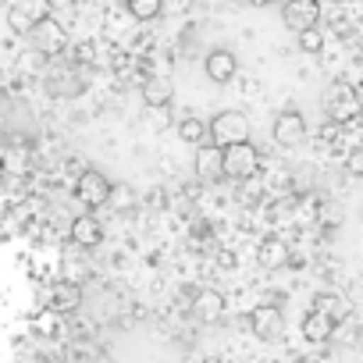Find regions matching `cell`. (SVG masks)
Returning a JSON list of instances; mask_svg holds the SVG:
<instances>
[{"mask_svg":"<svg viewBox=\"0 0 363 363\" xmlns=\"http://www.w3.org/2000/svg\"><path fill=\"white\" fill-rule=\"evenodd\" d=\"M15 4L33 18V22H43V18H54L50 11H54V4H50V0H15Z\"/></svg>","mask_w":363,"mask_h":363,"instance_id":"ffe728a7","label":"cell"},{"mask_svg":"<svg viewBox=\"0 0 363 363\" xmlns=\"http://www.w3.org/2000/svg\"><path fill=\"white\" fill-rule=\"evenodd\" d=\"M296 43H299L303 54H320V50H324V36H320V29H306V33H299Z\"/></svg>","mask_w":363,"mask_h":363,"instance_id":"7402d4cb","label":"cell"},{"mask_svg":"<svg viewBox=\"0 0 363 363\" xmlns=\"http://www.w3.org/2000/svg\"><path fill=\"white\" fill-rule=\"evenodd\" d=\"M203 72H207V79H211V82L225 86V82H232V79H235V72H239V61H235V54H232V50L218 47V50H211V54H207V61H203Z\"/></svg>","mask_w":363,"mask_h":363,"instance_id":"9c48e42d","label":"cell"},{"mask_svg":"<svg viewBox=\"0 0 363 363\" xmlns=\"http://www.w3.org/2000/svg\"><path fill=\"white\" fill-rule=\"evenodd\" d=\"M79 61H93V43H82L79 47Z\"/></svg>","mask_w":363,"mask_h":363,"instance_id":"4316f807","label":"cell"},{"mask_svg":"<svg viewBox=\"0 0 363 363\" xmlns=\"http://www.w3.org/2000/svg\"><path fill=\"white\" fill-rule=\"evenodd\" d=\"M125 8L135 22H153L164 8V0H125Z\"/></svg>","mask_w":363,"mask_h":363,"instance_id":"d6986e66","label":"cell"},{"mask_svg":"<svg viewBox=\"0 0 363 363\" xmlns=\"http://www.w3.org/2000/svg\"><path fill=\"white\" fill-rule=\"evenodd\" d=\"M207 363H221V359H207Z\"/></svg>","mask_w":363,"mask_h":363,"instance_id":"f1b7e54d","label":"cell"},{"mask_svg":"<svg viewBox=\"0 0 363 363\" xmlns=\"http://www.w3.org/2000/svg\"><path fill=\"white\" fill-rule=\"evenodd\" d=\"M207 128H211V143L221 150H228L235 143H250V118L242 111H218L207 121Z\"/></svg>","mask_w":363,"mask_h":363,"instance_id":"6da1fadb","label":"cell"},{"mask_svg":"<svg viewBox=\"0 0 363 363\" xmlns=\"http://www.w3.org/2000/svg\"><path fill=\"white\" fill-rule=\"evenodd\" d=\"M8 26H11V33H18V36H29L36 22H33V18H29V15H26L18 4H11V11H8Z\"/></svg>","mask_w":363,"mask_h":363,"instance_id":"44dd1931","label":"cell"},{"mask_svg":"<svg viewBox=\"0 0 363 363\" xmlns=\"http://www.w3.org/2000/svg\"><path fill=\"white\" fill-rule=\"evenodd\" d=\"M313 310L328 313V317L338 324V320L349 317V299H345L342 292H331V289H328V292H317V296H313Z\"/></svg>","mask_w":363,"mask_h":363,"instance_id":"2e32d148","label":"cell"},{"mask_svg":"<svg viewBox=\"0 0 363 363\" xmlns=\"http://www.w3.org/2000/svg\"><path fill=\"white\" fill-rule=\"evenodd\" d=\"M281 18H285V26L299 36V33H306V29H317V22H320V4H317V0H285V4H281Z\"/></svg>","mask_w":363,"mask_h":363,"instance_id":"52a82bcc","label":"cell"},{"mask_svg":"<svg viewBox=\"0 0 363 363\" xmlns=\"http://www.w3.org/2000/svg\"><path fill=\"white\" fill-rule=\"evenodd\" d=\"M54 303H57L61 310H68V306H75V303H79V289H75L72 281H61V285L54 289Z\"/></svg>","mask_w":363,"mask_h":363,"instance_id":"603a6c76","label":"cell"},{"mask_svg":"<svg viewBox=\"0 0 363 363\" xmlns=\"http://www.w3.org/2000/svg\"><path fill=\"white\" fill-rule=\"evenodd\" d=\"M178 139H182V143H189V146H203V143H211V128H207L203 118L186 114V118L178 121Z\"/></svg>","mask_w":363,"mask_h":363,"instance_id":"e0dca14e","label":"cell"},{"mask_svg":"<svg viewBox=\"0 0 363 363\" xmlns=\"http://www.w3.org/2000/svg\"><path fill=\"white\" fill-rule=\"evenodd\" d=\"M107 203H111L118 214H128V211L135 207V189L125 186V182H111V196H107Z\"/></svg>","mask_w":363,"mask_h":363,"instance_id":"ac0fdd59","label":"cell"},{"mask_svg":"<svg viewBox=\"0 0 363 363\" xmlns=\"http://www.w3.org/2000/svg\"><path fill=\"white\" fill-rule=\"evenodd\" d=\"M335 335V320L328 317V313H320V310H310L306 317H303V338L306 342H328Z\"/></svg>","mask_w":363,"mask_h":363,"instance_id":"4fadbf2b","label":"cell"},{"mask_svg":"<svg viewBox=\"0 0 363 363\" xmlns=\"http://www.w3.org/2000/svg\"><path fill=\"white\" fill-rule=\"evenodd\" d=\"M75 196H79V203H82V207H89V211L104 207V203H107V196H111V182H107V174H104V171H96V167L82 171V174H79V182H75Z\"/></svg>","mask_w":363,"mask_h":363,"instance_id":"277c9868","label":"cell"},{"mask_svg":"<svg viewBox=\"0 0 363 363\" xmlns=\"http://www.w3.org/2000/svg\"><path fill=\"white\" fill-rule=\"evenodd\" d=\"M250 328H253V335H257V338L274 342V338H281V331H285V317H281V310H278V306L264 303V306H257V310L250 313Z\"/></svg>","mask_w":363,"mask_h":363,"instance_id":"ba28073f","label":"cell"},{"mask_svg":"<svg viewBox=\"0 0 363 363\" xmlns=\"http://www.w3.org/2000/svg\"><path fill=\"white\" fill-rule=\"evenodd\" d=\"M18 200V182L15 178H0V207H11Z\"/></svg>","mask_w":363,"mask_h":363,"instance_id":"cb8c5ba5","label":"cell"},{"mask_svg":"<svg viewBox=\"0 0 363 363\" xmlns=\"http://www.w3.org/2000/svg\"><path fill=\"white\" fill-rule=\"evenodd\" d=\"M253 8H267V4H274V0H250Z\"/></svg>","mask_w":363,"mask_h":363,"instance_id":"83f0119b","label":"cell"},{"mask_svg":"<svg viewBox=\"0 0 363 363\" xmlns=\"http://www.w3.org/2000/svg\"><path fill=\"white\" fill-rule=\"evenodd\" d=\"M171 96H174V86H171L164 75H153V79L143 82V104H146V107H167Z\"/></svg>","mask_w":363,"mask_h":363,"instance_id":"9a60e30c","label":"cell"},{"mask_svg":"<svg viewBox=\"0 0 363 363\" xmlns=\"http://www.w3.org/2000/svg\"><path fill=\"white\" fill-rule=\"evenodd\" d=\"M271 135H274V143L278 146H285V150H292V146H299L303 139H306V118L299 114V111H278V118H274V125H271Z\"/></svg>","mask_w":363,"mask_h":363,"instance_id":"8992f818","label":"cell"},{"mask_svg":"<svg viewBox=\"0 0 363 363\" xmlns=\"http://www.w3.org/2000/svg\"><path fill=\"white\" fill-rule=\"evenodd\" d=\"M72 242H75L79 250L100 246V242H104V225H100L93 214H79V218L72 221Z\"/></svg>","mask_w":363,"mask_h":363,"instance_id":"8fae6325","label":"cell"},{"mask_svg":"<svg viewBox=\"0 0 363 363\" xmlns=\"http://www.w3.org/2000/svg\"><path fill=\"white\" fill-rule=\"evenodd\" d=\"M260 171V150L253 143H235L225 150V178L246 182Z\"/></svg>","mask_w":363,"mask_h":363,"instance_id":"3957f363","label":"cell"},{"mask_svg":"<svg viewBox=\"0 0 363 363\" xmlns=\"http://www.w3.org/2000/svg\"><path fill=\"white\" fill-rule=\"evenodd\" d=\"M196 174H200L203 182H218V178H225V150L214 146V143L196 146Z\"/></svg>","mask_w":363,"mask_h":363,"instance_id":"30bf717a","label":"cell"},{"mask_svg":"<svg viewBox=\"0 0 363 363\" xmlns=\"http://www.w3.org/2000/svg\"><path fill=\"white\" fill-rule=\"evenodd\" d=\"M345 167H349V174H356V178H363V146L349 153V160H345Z\"/></svg>","mask_w":363,"mask_h":363,"instance_id":"484cf974","label":"cell"},{"mask_svg":"<svg viewBox=\"0 0 363 363\" xmlns=\"http://www.w3.org/2000/svg\"><path fill=\"white\" fill-rule=\"evenodd\" d=\"M36 331L54 335V331H57V313H54V310H43V313L36 317Z\"/></svg>","mask_w":363,"mask_h":363,"instance_id":"d4e9b609","label":"cell"},{"mask_svg":"<svg viewBox=\"0 0 363 363\" xmlns=\"http://www.w3.org/2000/svg\"><path fill=\"white\" fill-rule=\"evenodd\" d=\"M193 313H196V320H203V324H214V320H221V313H225V299H221V292H200L196 299H193Z\"/></svg>","mask_w":363,"mask_h":363,"instance_id":"5bb4252c","label":"cell"},{"mask_svg":"<svg viewBox=\"0 0 363 363\" xmlns=\"http://www.w3.org/2000/svg\"><path fill=\"white\" fill-rule=\"evenodd\" d=\"M324 111H328V118H331L335 125H349V121H356V118H359L363 104H359V96H356V89H352V86L335 82V86L324 93Z\"/></svg>","mask_w":363,"mask_h":363,"instance_id":"7a4b0ae2","label":"cell"},{"mask_svg":"<svg viewBox=\"0 0 363 363\" xmlns=\"http://www.w3.org/2000/svg\"><path fill=\"white\" fill-rule=\"evenodd\" d=\"M29 40H33L36 54H43V57H54V54H61V50L68 47V33H65V26H61L57 18L36 22L33 33H29Z\"/></svg>","mask_w":363,"mask_h":363,"instance_id":"5b68a950","label":"cell"},{"mask_svg":"<svg viewBox=\"0 0 363 363\" xmlns=\"http://www.w3.org/2000/svg\"><path fill=\"white\" fill-rule=\"evenodd\" d=\"M257 260H260V267L278 271V267H285V264H289V246H285L278 235H267V239L257 246Z\"/></svg>","mask_w":363,"mask_h":363,"instance_id":"7c38bea8","label":"cell"}]
</instances>
